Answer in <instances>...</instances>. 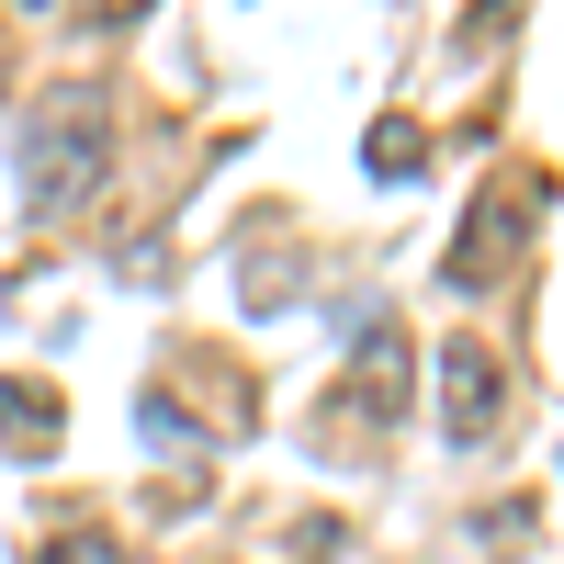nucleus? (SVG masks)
<instances>
[{
    "instance_id": "obj_1",
    "label": "nucleus",
    "mask_w": 564,
    "mask_h": 564,
    "mask_svg": "<svg viewBox=\"0 0 564 564\" xmlns=\"http://www.w3.org/2000/svg\"><path fill=\"white\" fill-rule=\"evenodd\" d=\"M113 170V102L102 90H45L23 113V215H79Z\"/></svg>"
},
{
    "instance_id": "obj_2",
    "label": "nucleus",
    "mask_w": 564,
    "mask_h": 564,
    "mask_svg": "<svg viewBox=\"0 0 564 564\" xmlns=\"http://www.w3.org/2000/svg\"><path fill=\"white\" fill-rule=\"evenodd\" d=\"M542 193L553 181L542 170H497L475 204H463V226H452V294H497V282H520V260H531V238H542Z\"/></svg>"
},
{
    "instance_id": "obj_3",
    "label": "nucleus",
    "mask_w": 564,
    "mask_h": 564,
    "mask_svg": "<svg viewBox=\"0 0 564 564\" xmlns=\"http://www.w3.org/2000/svg\"><path fill=\"white\" fill-rule=\"evenodd\" d=\"M497 417H508V361L486 339H452L441 350V430L475 452V441H497Z\"/></svg>"
},
{
    "instance_id": "obj_4",
    "label": "nucleus",
    "mask_w": 564,
    "mask_h": 564,
    "mask_svg": "<svg viewBox=\"0 0 564 564\" xmlns=\"http://www.w3.org/2000/svg\"><path fill=\"white\" fill-rule=\"evenodd\" d=\"M350 395H361V417H395L406 406V327L395 316H372L350 339Z\"/></svg>"
},
{
    "instance_id": "obj_5",
    "label": "nucleus",
    "mask_w": 564,
    "mask_h": 564,
    "mask_svg": "<svg viewBox=\"0 0 564 564\" xmlns=\"http://www.w3.org/2000/svg\"><path fill=\"white\" fill-rule=\"evenodd\" d=\"M57 430H68L57 384H34V372H0V441H12L23 463H57Z\"/></svg>"
},
{
    "instance_id": "obj_6",
    "label": "nucleus",
    "mask_w": 564,
    "mask_h": 564,
    "mask_svg": "<svg viewBox=\"0 0 564 564\" xmlns=\"http://www.w3.org/2000/svg\"><path fill=\"white\" fill-rule=\"evenodd\" d=\"M361 159H372V181H406L417 159H430V135H417L406 113H384V124H372V135H361Z\"/></svg>"
},
{
    "instance_id": "obj_7",
    "label": "nucleus",
    "mask_w": 564,
    "mask_h": 564,
    "mask_svg": "<svg viewBox=\"0 0 564 564\" xmlns=\"http://www.w3.org/2000/svg\"><path fill=\"white\" fill-rule=\"evenodd\" d=\"M34 564H135V553H113V542H102V531H68V542H45V553H34Z\"/></svg>"
},
{
    "instance_id": "obj_8",
    "label": "nucleus",
    "mask_w": 564,
    "mask_h": 564,
    "mask_svg": "<svg viewBox=\"0 0 564 564\" xmlns=\"http://www.w3.org/2000/svg\"><path fill=\"white\" fill-rule=\"evenodd\" d=\"M148 441H159V452H170V441H181V452H204V430H193L170 395H148Z\"/></svg>"
}]
</instances>
